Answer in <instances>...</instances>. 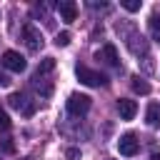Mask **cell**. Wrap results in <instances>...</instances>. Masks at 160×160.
I'll list each match as a JSON object with an SVG mask.
<instances>
[{"mask_svg": "<svg viewBox=\"0 0 160 160\" xmlns=\"http://www.w3.org/2000/svg\"><path fill=\"white\" fill-rule=\"evenodd\" d=\"M95 58L102 60V62L110 65V68H118V65H120V55H118V48H115L112 42H105V45L95 52Z\"/></svg>", "mask_w": 160, "mask_h": 160, "instance_id": "5b68a950", "label": "cell"}, {"mask_svg": "<svg viewBox=\"0 0 160 160\" xmlns=\"http://www.w3.org/2000/svg\"><path fill=\"white\" fill-rule=\"evenodd\" d=\"M130 85H132V90H135L138 95H148V92H150V85H148V82H145V80H142L140 75H135Z\"/></svg>", "mask_w": 160, "mask_h": 160, "instance_id": "8fae6325", "label": "cell"}, {"mask_svg": "<svg viewBox=\"0 0 160 160\" xmlns=\"http://www.w3.org/2000/svg\"><path fill=\"white\" fill-rule=\"evenodd\" d=\"M8 102H10V108L20 110L22 115H32V112H35V102H28V98L20 95V92H12V95L8 98Z\"/></svg>", "mask_w": 160, "mask_h": 160, "instance_id": "52a82bcc", "label": "cell"}, {"mask_svg": "<svg viewBox=\"0 0 160 160\" xmlns=\"http://www.w3.org/2000/svg\"><path fill=\"white\" fill-rule=\"evenodd\" d=\"M145 120H148L150 128H160V102H150V105H148Z\"/></svg>", "mask_w": 160, "mask_h": 160, "instance_id": "30bf717a", "label": "cell"}, {"mask_svg": "<svg viewBox=\"0 0 160 160\" xmlns=\"http://www.w3.org/2000/svg\"><path fill=\"white\" fill-rule=\"evenodd\" d=\"M118 150H120V155H125V158H132V155L140 150V142H138V138H135L132 132H125V135L118 140Z\"/></svg>", "mask_w": 160, "mask_h": 160, "instance_id": "8992f818", "label": "cell"}, {"mask_svg": "<svg viewBox=\"0 0 160 160\" xmlns=\"http://www.w3.org/2000/svg\"><path fill=\"white\" fill-rule=\"evenodd\" d=\"M118 112L122 120H132L135 112H138V102L135 100H128V98H120L118 100Z\"/></svg>", "mask_w": 160, "mask_h": 160, "instance_id": "ba28073f", "label": "cell"}, {"mask_svg": "<svg viewBox=\"0 0 160 160\" xmlns=\"http://www.w3.org/2000/svg\"><path fill=\"white\" fill-rule=\"evenodd\" d=\"M75 75H78V80H80L82 85H88V88H102V85H108V78H105L102 72L90 70V68H85V65H78V68H75Z\"/></svg>", "mask_w": 160, "mask_h": 160, "instance_id": "6da1fadb", "label": "cell"}, {"mask_svg": "<svg viewBox=\"0 0 160 160\" xmlns=\"http://www.w3.org/2000/svg\"><path fill=\"white\" fill-rule=\"evenodd\" d=\"M150 160H160V152H152V158Z\"/></svg>", "mask_w": 160, "mask_h": 160, "instance_id": "d6986e66", "label": "cell"}, {"mask_svg": "<svg viewBox=\"0 0 160 160\" xmlns=\"http://www.w3.org/2000/svg\"><path fill=\"white\" fill-rule=\"evenodd\" d=\"M55 45L58 48H65V45H70V32L65 30V32H58V38H55Z\"/></svg>", "mask_w": 160, "mask_h": 160, "instance_id": "9a60e30c", "label": "cell"}, {"mask_svg": "<svg viewBox=\"0 0 160 160\" xmlns=\"http://www.w3.org/2000/svg\"><path fill=\"white\" fill-rule=\"evenodd\" d=\"M58 10H60V18H62L65 22H72V20L78 18V5H75L72 0H60V2H58Z\"/></svg>", "mask_w": 160, "mask_h": 160, "instance_id": "9c48e42d", "label": "cell"}, {"mask_svg": "<svg viewBox=\"0 0 160 160\" xmlns=\"http://www.w3.org/2000/svg\"><path fill=\"white\" fill-rule=\"evenodd\" d=\"M55 70V60L52 58H45L40 65H38V75H48V72H52Z\"/></svg>", "mask_w": 160, "mask_h": 160, "instance_id": "7c38bea8", "label": "cell"}, {"mask_svg": "<svg viewBox=\"0 0 160 160\" xmlns=\"http://www.w3.org/2000/svg\"><path fill=\"white\" fill-rule=\"evenodd\" d=\"M2 150H5V152H15V145H12V140H10V138H5V140H2Z\"/></svg>", "mask_w": 160, "mask_h": 160, "instance_id": "ac0fdd59", "label": "cell"}, {"mask_svg": "<svg viewBox=\"0 0 160 160\" xmlns=\"http://www.w3.org/2000/svg\"><path fill=\"white\" fill-rule=\"evenodd\" d=\"M88 110H90V98H88V95L72 92V95L68 98V112H70V115L80 118V115H85Z\"/></svg>", "mask_w": 160, "mask_h": 160, "instance_id": "3957f363", "label": "cell"}, {"mask_svg": "<svg viewBox=\"0 0 160 160\" xmlns=\"http://www.w3.org/2000/svg\"><path fill=\"white\" fill-rule=\"evenodd\" d=\"M65 158H68V160H78V158H80V150H78V148H68Z\"/></svg>", "mask_w": 160, "mask_h": 160, "instance_id": "e0dca14e", "label": "cell"}, {"mask_svg": "<svg viewBox=\"0 0 160 160\" xmlns=\"http://www.w3.org/2000/svg\"><path fill=\"white\" fill-rule=\"evenodd\" d=\"M20 35H22V40H25L28 50H32V52H38V50L42 48V42H45V40H42V32H40V30H38L32 22H25Z\"/></svg>", "mask_w": 160, "mask_h": 160, "instance_id": "7a4b0ae2", "label": "cell"}, {"mask_svg": "<svg viewBox=\"0 0 160 160\" xmlns=\"http://www.w3.org/2000/svg\"><path fill=\"white\" fill-rule=\"evenodd\" d=\"M10 128V115L5 112V108L0 105V130H8Z\"/></svg>", "mask_w": 160, "mask_h": 160, "instance_id": "2e32d148", "label": "cell"}, {"mask_svg": "<svg viewBox=\"0 0 160 160\" xmlns=\"http://www.w3.org/2000/svg\"><path fill=\"white\" fill-rule=\"evenodd\" d=\"M150 35H152V40L160 42V18H158V15L150 18Z\"/></svg>", "mask_w": 160, "mask_h": 160, "instance_id": "4fadbf2b", "label": "cell"}, {"mask_svg": "<svg viewBox=\"0 0 160 160\" xmlns=\"http://www.w3.org/2000/svg\"><path fill=\"white\" fill-rule=\"evenodd\" d=\"M120 5H122V8L128 10V12H138L142 2H140V0H120Z\"/></svg>", "mask_w": 160, "mask_h": 160, "instance_id": "5bb4252c", "label": "cell"}, {"mask_svg": "<svg viewBox=\"0 0 160 160\" xmlns=\"http://www.w3.org/2000/svg\"><path fill=\"white\" fill-rule=\"evenodd\" d=\"M0 60H2V65H5L8 70H12V72H22V70H25V65H28V62H25V58H22L18 50H5Z\"/></svg>", "mask_w": 160, "mask_h": 160, "instance_id": "277c9868", "label": "cell"}]
</instances>
